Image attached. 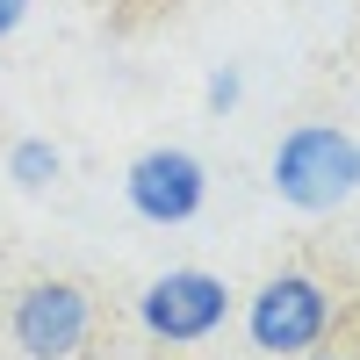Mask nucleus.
Listing matches in <instances>:
<instances>
[{"label": "nucleus", "instance_id": "1", "mask_svg": "<svg viewBox=\"0 0 360 360\" xmlns=\"http://www.w3.org/2000/svg\"><path fill=\"white\" fill-rule=\"evenodd\" d=\"M274 195L303 217H324L360 195V137H346L339 123H295L274 144Z\"/></svg>", "mask_w": 360, "mask_h": 360}, {"label": "nucleus", "instance_id": "2", "mask_svg": "<svg viewBox=\"0 0 360 360\" xmlns=\"http://www.w3.org/2000/svg\"><path fill=\"white\" fill-rule=\"evenodd\" d=\"M8 339L22 360H79L86 339H94V295L65 274L22 281L8 303Z\"/></svg>", "mask_w": 360, "mask_h": 360}, {"label": "nucleus", "instance_id": "3", "mask_svg": "<svg viewBox=\"0 0 360 360\" xmlns=\"http://www.w3.org/2000/svg\"><path fill=\"white\" fill-rule=\"evenodd\" d=\"M245 332L259 353H317L332 332V288L317 274H274L252 288L245 303Z\"/></svg>", "mask_w": 360, "mask_h": 360}, {"label": "nucleus", "instance_id": "4", "mask_svg": "<svg viewBox=\"0 0 360 360\" xmlns=\"http://www.w3.org/2000/svg\"><path fill=\"white\" fill-rule=\"evenodd\" d=\"M224 317H231V288L217 274H202V266H173L137 295V324L159 346H202Z\"/></svg>", "mask_w": 360, "mask_h": 360}, {"label": "nucleus", "instance_id": "5", "mask_svg": "<svg viewBox=\"0 0 360 360\" xmlns=\"http://www.w3.org/2000/svg\"><path fill=\"white\" fill-rule=\"evenodd\" d=\"M123 202L137 209L144 224H195L202 202H209V166L180 144H152L137 152L123 173Z\"/></svg>", "mask_w": 360, "mask_h": 360}, {"label": "nucleus", "instance_id": "6", "mask_svg": "<svg viewBox=\"0 0 360 360\" xmlns=\"http://www.w3.org/2000/svg\"><path fill=\"white\" fill-rule=\"evenodd\" d=\"M58 173H65V159H58V144H51V137H22L15 152H8V180H15L22 195H44Z\"/></svg>", "mask_w": 360, "mask_h": 360}, {"label": "nucleus", "instance_id": "7", "mask_svg": "<svg viewBox=\"0 0 360 360\" xmlns=\"http://www.w3.org/2000/svg\"><path fill=\"white\" fill-rule=\"evenodd\" d=\"M202 101H209V115H231L238 101H245V72H238V65H217L209 86H202Z\"/></svg>", "mask_w": 360, "mask_h": 360}, {"label": "nucleus", "instance_id": "8", "mask_svg": "<svg viewBox=\"0 0 360 360\" xmlns=\"http://www.w3.org/2000/svg\"><path fill=\"white\" fill-rule=\"evenodd\" d=\"M22 22H29V0H0V44H8Z\"/></svg>", "mask_w": 360, "mask_h": 360}, {"label": "nucleus", "instance_id": "9", "mask_svg": "<svg viewBox=\"0 0 360 360\" xmlns=\"http://www.w3.org/2000/svg\"><path fill=\"white\" fill-rule=\"evenodd\" d=\"M303 360H353V353H339V346H332V353H303Z\"/></svg>", "mask_w": 360, "mask_h": 360}]
</instances>
